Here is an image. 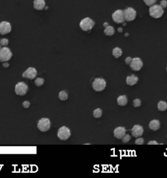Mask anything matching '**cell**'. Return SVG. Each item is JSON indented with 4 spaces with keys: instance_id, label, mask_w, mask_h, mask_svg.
I'll use <instances>...</instances> for the list:
<instances>
[{
    "instance_id": "1",
    "label": "cell",
    "mask_w": 167,
    "mask_h": 178,
    "mask_svg": "<svg viewBox=\"0 0 167 178\" xmlns=\"http://www.w3.org/2000/svg\"><path fill=\"white\" fill-rule=\"evenodd\" d=\"M149 13L150 15L153 19H160L161 18L164 14L163 9L161 7L160 5L155 4L150 6L149 9Z\"/></svg>"
},
{
    "instance_id": "2",
    "label": "cell",
    "mask_w": 167,
    "mask_h": 178,
    "mask_svg": "<svg viewBox=\"0 0 167 178\" xmlns=\"http://www.w3.org/2000/svg\"><path fill=\"white\" fill-rule=\"evenodd\" d=\"M106 80L102 78H95L93 82H92V87L94 91L97 92H103L106 88Z\"/></svg>"
},
{
    "instance_id": "3",
    "label": "cell",
    "mask_w": 167,
    "mask_h": 178,
    "mask_svg": "<svg viewBox=\"0 0 167 178\" xmlns=\"http://www.w3.org/2000/svg\"><path fill=\"white\" fill-rule=\"evenodd\" d=\"M95 26V22L89 17L84 18L80 22V28L84 31H89L93 29Z\"/></svg>"
},
{
    "instance_id": "4",
    "label": "cell",
    "mask_w": 167,
    "mask_h": 178,
    "mask_svg": "<svg viewBox=\"0 0 167 178\" xmlns=\"http://www.w3.org/2000/svg\"><path fill=\"white\" fill-rule=\"evenodd\" d=\"M71 132L70 129L65 126H63L59 129L58 131V137L62 141H65L70 138Z\"/></svg>"
},
{
    "instance_id": "5",
    "label": "cell",
    "mask_w": 167,
    "mask_h": 178,
    "mask_svg": "<svg viewBox=\"0 0 167 178\" xmlns=\"http://www.w3.org/2000/svg\"><path fill=\"white\" fill-rule=\"evenodd\" d=\"M51 122L49 118H42L37 123V128L41 132H47L50 130Z\"/></svg>"
},
{
    "instance_id": "6",
    "label": "cell",
    "mask_w": 167,
    "mask_h": 178,
    "mask_svg": "<svg viewBox=\"0 0 167 178\" xmlns=\"http://www.w3.org/2000/svg\"><path fill=\"white\" fill-rule=\"evenodd\" d=\"M13 56V54L9 48L7 47H3L0 49V61L6 62L11 59Z\"/></svg>"
},
{
    "instance_id": "7",
    "label": "cell",
    "mask_w": 167,
    "mask_h": 178,
    "mask_svg": "<svg viewBox=\"0 0 167 178\" xmlns=\"http://www.w3.org/2000/svg\"><path fill=\"white\" fill-rule=\"evenodd\" d=\"M28 86L25 82H20L16 84V85L15 86L14 92H15L16 94L18 95L24 96L28 92Z\"/></svg>"
},
{
    "instance_id": "8",
    "label": "cell",
    "mask_w": 167,
    "mask_h": 178,
    "mask_svg": "<svg viewBox=\"0 0 167 178\" xmlns=\"http://www.w3.org/2000/svg\"><path fill=\"white\" fill-rule=\"evenodd\" d=\"M123 14L125 20L127 22H131L136 19V12L132 7L126 8L123 11Z\"/></svg>"
},
{
    "instance_id": "9",
    "label": "cell",
    "mask_w": 167,
    "mask_h": 178,
    "mask_svg": "<svg viewBox=\"0 0 167 178\" xmlns=\"http://www.w3.org/2000/svg\"><path fill=\"white\" fill-rule=\"evenodd\" d=\"M112 20L116 24H123L125 22V18L123 14V11L118 9L115 11L112 15Z\"/></svg>"
},
{
    "instance_id": "10",
    "label": "cell",
    "mask_w": 167,
    "mask_h": 178,
    "mask_svg": "<svg viewBox=\"0 0 167 178\" xmlns=\"http://www.w3.org/2000/svg\"><path fill=\"white\" fill-rule=\"evenodd\" d=\"M130 65L131 69L134 71H141L143 67V62L142 59L140 58H133Z\"/></svg>"
},
{
    "instance_id": "11",
    "label": "cell",
    "mask_w": 167,
    "mask_h": 178,
    "mask_svg": "<svg viewBox=\"0 0 167 178\" xmlns=\"http://www.w3.org/2000/svg\"><path fill=\"white\" fill-rule=\"evenodd\" d=\"M12 26L10 22H7V21H3L0 22V34L1 35H6L9 34L11 31Z\"/></svg>"
},
{
    "instance_id": "12",
    "label": "cell",
    "mask_w": 167,
    "mask_h": 178,
    "mask_svg": "<svg viewBox=\"0 0 167 178\" xmlns=\"http://www.w3.org/2000/svg\"><path fill=\"white\" fill-rule=\"evenodd\" d=\"M37 71L34 67H29L26 71L23 72L22 77L24 78L33 80L37 77Z\"/></svg>"
},
{
    "instance_id": "13",
    "label": "cell",
    "mask_w": 167,
    "mask_h": 178,
    "mask_svg": "<svg viewBox=\"0 0 167 178\" xmlns=\"http://www.w3.org/2000/svg\"><path fill=\"white\" fill-rule=\"evenodd\" d=\"M131 134H132L133 137L135 138L141 137L144 134V128L140 125H134L132 130H131Z\"/></svg>"
},
{
    "instance_id": "14",
    "label": "cell",
    "mask_w": 167,
    "mask_h": 178,
    "mask_svg": "<svg viewBox=\"0 0 167 178\" xmlns=\"http://www.w3.org/2000/svg\"><path fill=\"white\" fill-rule=\"evenodd\" d=\"M125 133H126V129L123 127H118L114 131V136L117 139H122Z\"/></svg>"
},
{
    "instance_id": "15",
    "label": "cell",
    "mask_w": 167,
    "mask_h": 178,
    "mask_svg": "<svg viewBox=\"0 0 167 178\" xmlns=\"http://www.w3.org/2000/svg\"><path fill=\"white\" fill-rule=\"evenodd\" d=\"M46 6V3L44 0H34V7L37 11L43 10Z\"/></svg>"
},
{
    "instance_id": "16",
    "label": "cell",
    "mask_w": 167,
    "mask_h": 178,
    "mask_svg": "<svg viewBox=\"0 0 167 178\" xmlns=\"http://www.w3.org/2000/svg\"><path fill=\"white\" fill-rule=\"evenodd\" d=\"M160 127H161V123L157 119L151 120L150 123H149V128L153 131H156L157 130H159Z\"/></svg>"
},
{
    "instance_id": "17",
    "label": "cell",
    "mask_w": 167,
    "mask_h": 178,
    "mask_svg": "<svg viewBox=\"0 0 167 178\" xmlns=\"http://www.w3.org/2000/svg\"><path fill=\"white\" fill-rule=\"evenodd\" d=\"M138 81V78L134 74L130 75L126 78V84L128 86H133L137 84Z\"/></svg>"
},
{
    "instance_id": "18",
    "label": "cell",
    "mask_w": 167,
    "mask_h": 178,
    "mask_svg": "<svg viewBox=\"0 0 167 178\" xmlns=\"http://www.w3.org/2000/svg\"><path fill=\"white\" fill-rule=\"evenodd\" d=\"M118 104L120 107H125L127 104L128 99L126 95H120L117 99Z\"/></svg>"
},
{
    "instance_id": "19",
    "label": "cell",
    "mask_w": 167,
    "mask_h": 178,
    "mask_svg": "<svg viewBox=\"0 0 167 178\" xmlns=\"http://www.w3.org/2000/svg\"><path fill=\"white\" fill-rule=\"evenodd\" d=\"M123 54V51L119 47H116L112 50V56L114 57L115 58H119L122 56Z\"/></svg>"
},
{
    "instance_id": "20",
    "label": "cell",
    "mask_w": 167,
    "mask_h": 178,
    "mask_svg": "<svg viewBox=\"0 0 167 178\" xmlns=\"http://www.w3.org/2000/svg\"><path fill=\"white\" fill-rule=\"evenodd\" d=\"M104 33L106 36H112L115 34V29L111 26H108L106 27L105 29L104 30Z\"/></svg>"
},
{
    "instance_id": "21",
    "label": "cell",
    "mask_w": 167,
    "mask_h": 178,
    "mask_svg": "<svg viewBox=\"0 0 167 178\" xmlns=\"http://www.w3.org/2000/svg\"><path fill=\"white\" fill-rule=\"evenodd\" d=\"M158 110L161 112H164L167 109V103L165 101H159L157 104Z\"/></svg>"
},
{
    "instance_id": "22",
    "label": "cell",
    "mask_w": 167,
    "mask_h": 178,
    "mask_svg": "<svg viewBox=\"0 0 167 178\" xmlns=\"http://www.w3.org/2000/svg\"><path fill=\"white\" fill-rule=\"evenodd\" d=\"M59 99H60L61 101H67L68 99V93L66 91H61L59 93Z\"/></svg>"
},
{
    "instance_id": "23",
    "label": "cell",
    "mask_w": 167,
    "mask_h": 178,
    "mask_svg": "<svg viewBox=\"0 0 167 178\" xmlns=\"http://www.w3.org/2000/svg\"><path fill=\"white\" fill-rule=\"evenodd\" d=\"M103 115V111L101 108H96L93 112V116L95 118H100Z\"/></svg>"
},
{
    "instance_id": "24",
    "label": "cell",
    "mask_w": 167,
    "mask_h": 178,
    "mask_svg": "<svg viewBox=\"0 0 167 178\" xmlns=\"http://www.w3.org/2000/svg\"><path fill=\"white\" fill-rule=\"evenodd\" d=\"M44 80L43 78H37L35 80V85L37 87H41L44 84Z\"/></svg>"
},
{
    "instance_id": "25",
    "label": "cell",
    "mask_w": 167,
    "mask_h": 178,
    "mask_svg": "<svg viewBox=\"0 0 167 178\" xmlns=\"http://www.w3.org/2000/svg\"><path fill=\"white\" fill-rule=\"evenodd\" d=\"M144 2L145 3V4L146 5L149 6V7H150V6L156 4V2L157 1V0H143Z\"/></svg>"
},
{
    "instance_id": "26",
    "label": "cell",
    "mask_w": 167,
    "mask_h": 178,
    "mask_svg": "<svg viewBox=\"0 0 167 178\" xmlns=\"http://www.w3.org/2000/svg\"><path fill=\"white\" fill-rule=\"evenodd\" d=\"M133 105L135 108H138L141 106V101L139 99H135L133 102Z\"/></svg>"
},
{
    "instance_id": "27",
    "label": "cell",
    "mask_w": 167,
    "mask_h": 178,
    "mask_svg": "<svg viewBox=\"0 0 167 178\" xmlns=\"http://www.w3.org/2000/svg\"><path fill=\"white\" fill-rule=\"evenodd\" d=\"M131 137L129 134H125L124 135V137L122 138V142H123V143H128L131 140Z\"/></svg>"
},
{
    "instance_id": "28",
    "label": "cell",
    "mask_w": 167,
    "mask_h": 178,
    "mask_svg": "<svg viewBox=\"0 0 167 178\" xmlns=\"http://www.w3.org/2000/svg\"><path fill=\"white\" fill-rule=\"evenodd\" d=\"M0 44H1V46H7L9 44V40L7 39H5V38L1 39V40H0Z\"/></svg>"
},
{
    "instance_id": "29",
    "label": "cell",
    "mask_w": 167,
    "mask_h": 178,
    "mask_svg": "<svg viewBox=\"0 0 167 178\" xmlns=\"http://www.w3.org/2000/svg\"><path fill=\"white\" fill-rule=\"evenodd\" d=\"M144 139L141 138V137L137 138L136 140H135V144L136 145H142L144 144Z\"/></svg>"
},
{
    "instance_id": "30",
    "label": "cell",
    "mask_w": 167,
    "mask_h": 178,
    "mask_svg": "<svg viewBox=\"0 0 167 178\" xmlns=\"http://www.w3.org/2000/svg\"><path fill=\"white\" fill-rule=\"evenodd\" d=\"M160 6L163 9L166 8V7H167V1H166V0H162V1L160 2Z\"/></svg>"
},
{
    "instance_id": "31",
    "label": "cell",
    "mask_w": 167,
    "mask_h": 178,
    "mask_svg": "<svg viewBox=\"0 0 167 178\" xmlns=\"http://www.w3.org/2000/svg\"><path fill=\"white\" fill-rule=\"evenodd\" d=\"M132 60H133V58H131V57L129 56V57H127L126 59H125V63H126V65H129L131 64V61H132Z\"/></svg>"
},
{
    "instance_id": "32",
    "label": "cell",
    "mask_w": 167,
    "mask_h": 178,
    "mask_svg": "<svg viewBox=\"0 0 167 178\" xmlns=\"http://www.w3.org/2000/svg\"><path fill=\"white\" fill-rule=\"evenodd\" d=\"M22 106L24 108H28L29 107H30V102H29V101H26L22 103Z\"/></svg>"
},
{
    "instance_id": "33",
    "label": "cell",
    "mask_w": 167,
    "mask_h": 178,
    "mask_svg": "<svg viewBox=\"0 0 167 178\" xmlns=\"http://www.w3.org/2000/svg\"><path fill=\"white\" fill-rule=\"evenodd\" d=\"M148 144V145H158V144H159V143H158L156 141V140H151V141L149 142Z\"/></svg>"
},
{
    "instance_id": "34",
    "label": "cell",
    "mask_w": 167,
    "mask_h": 178,
    "mask_svg": "<svg viewBox=\"0 0 167 178\" xmlns=\"http://www.w3.org/2000/svg\"><path fill=\"white\" fill-rule=\"evenodd\" d=\"M3 66H4V68H8L9 67V64L8 63H3Z\"/></svg>"
},
{
    "instance_id": "35",
    "label": "cell",
    "mask_w": 167,
    "mask_h": 178,
    "mask_svg": "<svg viewBox=\"0 0 167 178\" xmlns=\"http://www.w3.org/2000/svg\"><path fill=\"white\" fill-rule=\"evenodd\" d=\"M108 26V24L107 23V22H105V23H104V24H103V26L104 27V28H106V27H107Z\"/></svg>"
},
{
    "instance_id": "36",
    "label": "cell",
    "mask_w": 167,
    "mask_h": 178,
    "mask_svg": "<svg viewBox=\"0 0 167 178\" xmlns=\"http://www.w3.org/2000/svg\"><path fill=\"white\" fill-rule=\"evenodd\" d=\"M118 31L120 32V33H121L122 31H123V29H122V28H119V29H118Z\"/></svg>"
},
{
    "instance_id": "37",
    "label": "cell",
    "mask_w": 167,
    "mask_h": 178,
    "mask_svg": "<svg viewBox=\"0 0 167 178\" xmlns=\"http://www.w3.org/2000/svg\"><path fill=\"white\" fill-rule=\"evenodd\" d=\"M1 44H0V49H1Z\"/></svg>"
},
{
    "instance_id": "38",
    "label": "cell",
    "mask_w": 167,
    "mask_h": 178,
    "mask_svg": "<svg viewBox=\"0 0 167 178\" xmlns=\"http://www.w3.org/2000/svg\"><path fill=\"white\" fill-rule=\"evenodd\" d=\"M166 71H167V67H166Z\"/></svg>"
}]
</instances>
